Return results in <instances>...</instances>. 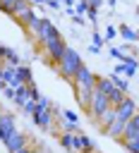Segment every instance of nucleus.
Masks as SVG:
<instances>
[{
    "instance_id": "4",
    "label": "nucleus",
    "mask_w": 139,
    "mask_h": 153,
    "mask_svg": "<svg viewBox=\"0 0 139 153\" xmlns=\"http://www.w3.org/2000/svg\"><path fill=\"white\" fill-rule=\"evenodd\" d=\"M96 88H98L101 93H105V96H108V100H110V105H113V108H115V105L127 96L125 91H120V88L113 84V79H110V76H98V79H96Z\"/></svg>"
},
{
    "instance_id": "6",
    "label": "nucleus",
    "mask_w": 139,
    "mask_h": 153,
    "mask_svg": "<svg viewBox=\"0 0 139 153\" xmlns=\"http://www.w3.org/2000/svg\"><path fill=\"white\" fill-rule=\"evenodd\" d=\"M110 108V100H108V96L105 93H101L98 88H93V93H91V100H89V108H86V112H89V117L91 120H96L103 110H108Z\"/></svg>"
},
{
    "instance_id": "10",
    "label": "nucleus",
    "mask_w": 139,
    "mask_h": 153,
    "mask_svg": "<svg viewBox=\"0 0 139 153\" xmlns=\"http://www.w3.org/2000/svg\"><path fill=\"white\" fill-rule=\"evenodd\" d=\"M2 143H5V148H7L10 153H14V151H19L22 146H26V143H29V136H26L24 131L14 129V131H12V134H10V136H7Z\"/></svg>"
},
{
    "instance_id": "17",
    "label": "nucleus",
    "mask_w": 139,
    "mask_h": 153,
    "mask_svg": "<svg viewBox=\"0 0 139 153\" xmlns=\"http://www.w3.org/2000/svg\"><path fill=\"white\" fill-rule=\"evenodd\" d=\"M17 79H19V84H34V72H31V67H29V65H19V67H17Z\"/></svg>"
},
{
    "instance_id": "33",
    "label": "nucleus",
    "mask_w": 139,
    "mask_h": 153,
    "mask_svg": "<svg viewBox=\"0 0 139 153\" xmlns=\"http://www.w3.org/2000/svg\"><path fill=\"white\" fill-rule=\"evenodd\" d=\"M31 5H46V0H29Z\"/></svg>"
},
{
    "instance_id": "14",
    "label": "nucleus",
    "mask_w": 139,
    "mask_h": 153,
    "mask_svg": "<svg viewBox=\"0 0 139 153\" xmlns=\"http://www.w3.org/2000/svg\"><path fill=\"white\" fill-rule=\"evenodd\" d=\"M0 60H2L5 65H12V67H19V65H22L17 50H12L10 45H2V43H0Z\"/></svg>"
},
{
    "instance_id": "21",
    "label": "nucleus",
    "mask_w": 139,
    "mask_h": 153,
    "mask_svg": "<svg viewBox=\"0 0 139 153\" xmlns=\"http://www.w3.org/2000/svg\"><path fill=\"white\" fill-rule=\"evenodd\" d=\"M19 2H22V0H0V12L12 14V12H14V7H17Z\"/></svg>"
},
{
    "instance_id": "26",
    "label": "nucleus",
    "mask_w": 139,
    "mask_h": 153,
    "mask_svg": "<svg viewBox=\"0 0 139 153\" xmlns=\"http://www.w3.org/2000/svg\"><path fill=\"white\" fill-rule=\"evenodd\" d=\"M86 10H89V2H86V0H79L74 12H77V14H86Z\"/></svg>"
},
{
    "instance_id": "3",
    "label": "nucleus",
    "mask_w": 139,
    "mask_h": 153,
    "mask_svg": "<svg viewBox=\"0 0 139 153\" xmlns=\"http://www.w3.org/2000/svg\"><path fill=\"white\" fill-rule=\"evenodd\" d=\"M43 50H46V60H48V65L50 67H55L58 65V60L62 57V53H65V48H67V43H65V38L60 36V31H55L43 45H41Z\"/></svg>"
},
{
    "instance_id": "20",
    "label": "nucleus",
    "mask_w": 139,
    "mask_h": 153,
    "mask_svg": "<svg viewBox=\"0 0 139 153\" xmlns=\"http://www.w3.org/2000/svg\"><path fill=\"white\" fill-rule=\"evenodd\" d=\"M110 79H113V84L120 88V91H129V81H127V76H122V74H110Z\"/></svg>"
},
{
    "instance_id": "25",
    "label": "nucleus",
    "mask_w": 139,
    "mask_h": 153,
    "mask_svg": "<svg viewBox=\"0 0 139 153\" xmlns=\"http://www.w3.org/2000/svg\"><path fill=\"white\" fill-rule=\"evenodd\" d=\"M86 17H89V22L96 24V22H98V10H96V7H89V10H86Z\"/></svg>"
},
{
    "instance_id": "16",
    "label": "nucleus",
    "mask_w": 139,
    "mask_h": 153,
    "mask_svg": "<svg viewBox=\"0 0 139 153\" xmlns=\"http://www.w3.org/2000/svg\"><path fill=\"white\" fill-rule=\"evenodd\" d=\"M58 141H60V146H62L67 153H77V151H74V131H60Z\"/></svg>"
},
{
    "instance_id": "32",
    "label": "nucleus",
    "mask_w": 139,
    "mask_h": 153,
    "mask_svg": "<svg viewBox=\"0 0 139 153\" xmlns=\"http://www.w3.org/2000/svg\"><path fill=\"white\" fill-rule=\"evenodd\" d=\"M86 2H89V7H96V10L101 7V0H86Z\"/></svg>"
},
{
    "instance_id": "39",
    "label": "nucleus",
    "mask_w": 139,
    "mask_h": 153,
    "mask_svg": "<svg viewBox=\"0 0 139 153\" xmlns=\"http://www.w3.org/2000/svg\"><path fill=\"white\" fill-rule=\"evenodd\" d=\"M137 36H139V31H137Z\"/></svg>"
},
{
    "instance_id": "2",
    "label": "nucleus",
    "mask_w": 139,
    "mask_h": 153,
    "mask_svg": "<svg viewBox=\"0 0 139 153\" xmlns=\"http://www.w3.org/2000/svg\"><path fill=\"white\" fill-rule=\"evenodd\" d=\"M55 117H60V110L55 105H38L34 108L31 112V120L38 129H46V131H53V124H55Z\"/></svg>"
},
{
    "instance_id": "15",
    "label": "nucleus",
    "mask_w": 139,
    "mask_h": 153,
    "mask_svg": "<svg viewBox=\"0 0 139 153\" xmlns=\"http://www.w3.org/2000/svg\"><path fill=\"white\" fill-rule=\"evenodd\" d=\"M113 120H115V108L110 105L108 110H103V112H101V115L93 120V124H98V127H101V131H103V129H105V127H108Z\"/></svg>"
},
{
    "instance_id": "23",
    "label": "nucleus",
    "mask_w": 139,
    "mask_h": 153,
    "mask_svg": "<svg viewBox=\"0 0 139 153\" xmlns=\"http://www.w3.org/2000/svg\"><path fill=\"white\" fill-rule=\"evenodd\" d=\"M60 115H62L67 122H74V124H79V115H77V112H72V110H60Z\"/></svg>"
},
{
    "instance_id": "7",
    "label": "nucleus",
    "mask_w": 139,
    "mask_h": 153,
    "mask_svg": "<svg viewBox=\"0 0 139 153\" xmlns=\"http://www.w3.org/2000/svg\"><path fill=\"white\" fill-rule=\"evenodd\" d=\"M10 17H14V22H17L19 26H24V29H26V26H29V22L36 17V14H34V5H31L29 0H22V2L14 7V12H12Z\"/></svg>"
},
{
    "instance_id": "28",
    "label": "nucleus",
    "mask_w": 139,
    "mask_h": 153,
    "mask_svg": "<svg viewBox=\"0 0 139 153\" xmlns=\"http://www.w3.org/2000/svg\"><path fill=\"white\" fill-rule=\"evenodd\" d=\"M46 5H48L50 10H60V5H62V2H60V0H46Z\"/></svg>"
},
{
    "instance_id": "11",
    "label": "nucleus",
    "mask_w": 139,
    "mask_h": 153,
    "mask_svg": "<svg viewBox=\"0 0 139 153\" xmlns=\"http://www.w3.org/2000/svg\"><path fill=\"white\" fill-rule=\"evenodd\" d=\"M14 129H17L14 115H12V112H2V115H0V141H5Z\"/></svg>"
},
{
    "instance_id": "1",
    "label": "nucleus",
    "mask_w": 139,
    "mask_h": 153,
    "mask_svg": "<svg viewBox=\"0 0 139 153\" xmlns=\"http://www.w3.org/2000/svg\"><path fill=\"white\" fill-rule=\"evenodd\" d=\"M84 62H81V55L74 50V48H65V53H62V57L58 60V65H55V69H58V74L65 79V81H72L74 79V74H77V69L81 67Z\"/></svg>"
},
{
    "instance_id": "29",
    "label": "nucleus",
    "mask_w": 139,
    "mask_h": 153,
    "mask_svg": "<svg viewBox=\"0 0 139 153\" xmlns=\"http://www.w3.org/2000/svg\"><path fill=\"white\" fill-rule=\"evenodd\" d=\"M72 19H74V24H77V26H81V24H84V17H81V14H74Z\"/></svg>"
},
{
    "instance_id": "37",
    "label": "nucleus",
    "mask_w": 139,
    "mask_h": 153,
    "mask_svg": "<svg viewBox=\"0 0 139 153\" xmlns=\"http://www.w3.org/2000/svg\"><path fill=\"white\" fill-rule=\"evenodd\" d=\"M137 14H139V7H137Z\"/></svg>"
},
{
    "instance_id": "8",
    "label": "nucleus",
    "mask_w": 139,
    "mask_h": 153,
    "mask_svg": "<svg viewBox=\"0 0 139 153\" xmlns=\"http://www.w3.org/2000/svg\"><path fill=\"white\" fill-rule=\"evenodd\" d=\"M55 31H58V26H55V24H53L50 19L41 17V19H38V29H36L34 38H36V41H38V43L43 45V43H46V41H48V38H50V36H53Z\"/></svg>"
},
{
    "instance_id": "22",
    "label": "nucleus",
    "mask_w": 139,
    "mask_h": 153,
    "mask_svg": "<svg viewBox=\"0 0 139 153\" xmlns=\"http://www.w3.org/2000/svg\"><path fill=\"white\" fill-rule=\"evenodd\" d=\"M103 41H105V38H103L98 31H93V36H91V53H98L101 45H103Z\"/></svg>"
},
{
    "instance_id": "36",
    "label": "nucleus",
    "mask_w": 139,
    "mask_h": 153,
    "mask_svg": "<svg viewBox=\"0 0 139 153\" xmlns=\"http://www.w3.org/2000/svg\"><path fill=\"white\" fill-rule=\"evenodd\" d=\"M31 153H43V151H38V148H34V151H31Z\"/></svg>"
},
{
    "instance_id": "18",
    "label": "nucleus",
    "mask_w": 139,
    "mask_h": 153,
    "mask_svg": "<svg viewBox=\"0 0 139 153\" xmlns=\"http://www.w3.org/2000/svg\"><path fill=\"white\" fill-rule=\"evenodd\" d=\"M91 93L93 91H86V88H74V98H77V103L86 110L89 108V100H91Z\"/></svg>"
},
{
    "instance_id": "27",
    "label": "nucleus",
    "mask_w": 139,
    "mask_h": 153,
    "mask_svg": "<svg viewBox=\"0 0 139 153\" xmlns=\"http://www.w3.org/2000/svg\"><path fill=\"white\" fill-rule=\"evenodd\" d=\"M115 36H117V29H115V26H108V29H105V36H103V38H105V41H113Z\"/></svg>"
},
{
    "instance_id": "9",
    "label": "nucleus",
    "mask_w": 139,
    "mask_h": 153,
    "mask_svg": "<svg viewBox=\"0 0 139 153\" xmlns=\"http://www.w3.org/2000/svg\"><path fill=\"white\" fill-rule=\"evenodd\" d=\"M137 110H139V108H137V103H134L129 96H125V98L115 105V117H120V120H125V122H127Z\"/></svg>"
},
{
    "instance_id": "5",
    "label": "nucleus",
    "mask_w": 139,
    "mask_h": 153,
    "mask_svg": "<svg viewBox=\"0 0 139 153\" xmlns=\"http://www.w3.org/2000/svg\"><path fill=\"white\" fill-rule=\"evenodd\" d=\"M96 74L86 67V65H81L79 69H77V74H74V79H72V86L74 88H86V91H93L96 88Z\"/></svg>"
},
{
    "instance_id": "13",
    "label": "nucleus",
    "mask_w": 139,
    "mask_h": 153,
    "mask_svg": "<svg viewBox=\"0 0 139 153\" xmlns=\"http://www.w3.org/2000/svg\"><path fill=\"white\" fill-rule=\"evenodd\" d=\"M122 131H125V120H120V117H115V120L103 129V134H105V136H110V139H115V141H120Z\"/></svg>"
},
{
    "instance_id": "30",
    "label": "nucleus",
    "mask_w": 139,
    "mask_h": 153,
    "mask_svg": "<svg viewBox=\"0 0 139 153\" xmlns=\"http://www.w3.org/2000/svg\"><path fill=\"white\" fill-rule=\"evenodd\" d=\"M31 151H34V148L26 143V146H22V148H19V151H14V153H31Z\"/></svg>"
},
{
    "instance_id": "12",
    "label": "nucleus",
    "mask_w": 139,
    "mask_h": 153,
    "mask_svg": "<svg viewBox=\"0 0 139 153\" xmlns=\"http://www.w3.org/2000/svg\"><path fill=\"white\" fill-rule=\"evenodd\" d=\"M93 141L86 136V134H81V131H74V151L77 153H93Z\"/></svg>"
},
{
    "instance_id": "35",
    "label": "nucleus",
    "mask_w": 139,
    "mask_h": 153,
    "mask_svg": "<svg viewBox=\"0 0 139 153\" xmlns=\"http://www.w3.org/2000/svg\"><path fill=\"white\" fill-rule=\"evenodd\" d=\"M108 5H113V7H115V0H108Z\"/></svg>"
},
{
    "instance_id": "38",
    "label": "nucleus",
    "mask_w": 139,
    "mask_h": 153,
    "mask_svg": "<svg viewBox=\"0 0 139 153\" xmlns=\"http://www.w3.org/2000/svg\"><path fill=\"white\" fill-rule=\"evenodd\" d=\"M0 115H2V108H0Z\"/></svg>"
},
{
    "instance_id": "19",
    "label": "nucleus",
    "mask_w": 139,
    "mask_h": 153,
    "mask_svg": "<svg viewBox=\"0 0 139 153\" xmlns=\"http://www.w3.org/2000/svg\"><path fill=\"white\" fill-rule=\"evenodd\" d=\"M117 33H120L127 43H137V38H139V36H137V31H134V29H129L127 24H122V26L117 29Z\"/></svg>"
},
{
    "instance_id": "24",
    "label": "nucleus",
    "mask_w": 139,
    "mask_h": 153,
    "mask_svg": "<svg viewBox=\"0 0 139 153\" xmlns=\"http://www.w3.org/2000/svg\"><path fill=\"white\" fill-rule=\"evenodd\" d=\"M108 53H110V57H115V60H120V62L125 60V50H122V48H115V45H113Z\"/></svg>"
},
{
    "instance_id": "31",
    "label": "nucleus",
    "mask_w": 139,
    "mask_h": 153,
    "mask_svg": "<svg viewBox=\"0 0 139 153\" xmlns=\"http://www.w3.org/2000/svg\"><path fill=\"white\" fill-rule=\"evenodd\" d=\"M122 72H125V65H122V62L115 65V72H113V74H122Z\"/></svg>"
},
{
    "instance_id": "34",
    "label": "nucleus",
    "mask_w": 139,
    "mask_h": 153,
    "mask_svg": "<svg viewBox=\"0 0 139 153\" xmlns=\"http://www.w3.org/2000/svg\"><path fill=\"white\" fill-rule=\"evenodd\" d=\"M60 2H62V5H67V7H72V5H74V0H60Z\"/></svg>"
}]
</instances>
